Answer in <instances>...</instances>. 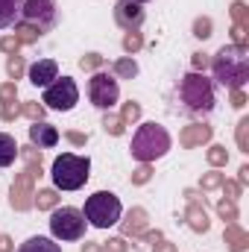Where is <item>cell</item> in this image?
Segmentation results:
<instances>
[{
    "label": "cell",
    "instance_id": "cell-34",
    "mask_svg": "<svg viewBox=\"0 0 249 252\" xmlns=\"http://www.w3.org/2000/svg\"><path fill=\"white\" fill-rule=\"evenodd\" d=\"M138 118H141V106H138V103H132V100H129V103H124L121 121H124V124H135Z\"/></svg>",
    "mask_w": 249,
    "mask_h": 252
},
{
    "label": "cell",
    "instance_id": "cell-28",
    "mask_svg": "<svg viewBox=\"0 0 249 252\" xmlns=\"http://www.w3.org/2000/svg\"><path fill=\"white\" fill-rule=\"evenodd\" d=\"M217 214H220L223 220L235 223V220H238V205H235V199H220V202H217Z\"/></svg>",
    "mask_w": 249,
    "mask_h": 252
},
{
    "label": "cell",
    "instance_id": "cell-21",
    "mask_svg": "<svg viewBox=\"0 0 249 252\" xmlns=\"http://www.w3.org/2000/svg\"><path fill=\"white\" fill-rule=\"evenodd\" d=\"M15 156H18V144H15V138L6 135V132H0V167H9V164L15 161Z\"/></svg>",
    "mask_w": 249,
    "mask_h": 252
},
{
    "label": "cell",
    "instance_id": "cell-47",
    "mask_svg": "<svg viewBox=\"0 0 249 252\" xmlns=\"http://www.w3.org/2000/svg\"><path fill=\"white\" fill-rule=\"evenodd\" d=\"M153 252H176V247H173V244H167V241H156Z\"/></svg>",
    "mask_w": 249,
    "mask_h": 252
},
{
    "label": "cell",
    "instance_id": "cell-45",
    "mask_svg": "<svg viewBox=\"0 0 249 252\" xmlns=\"http://www.w3.org/2000/svg\"><path fill=\"white\" fill-rule=\"evenodd\" d=\"M232 106H235V109H244V106H247V94H244V88L232 91Z\"/></svg>",
    "mask_w": 249,
    "mask_h": 252
},
{
    "label": "cell",
    "instance_id": "cell-42",
    "mask_svg": "<svg viewBox=\"0 0 249 252\" xmlns=\"http://www.w3.org/2000/svg\"><path fill=\"white\" fill-rule=\"evenodd\" d=\"M103 250L106 252H129V244H126L124 238H112L109 244H103Z\"/></svg>",
    "mask_w": 249,
    "mask_h": 252
},
{
    "label": "cell",
    "instance_id": "cell-44",
    "mask_svg": "<svg viewBox=\"0 0 249 252\" xmlns=\"http://www.w3.org/2000/svg\"><path fill=\"white\" fill-rule=\"evenodd\" d=\"M64 138H67V141H70L73 147H85V141H88V138H85L82 132H73V129H70V132H64Z\"/></svg>",
    "mask_w": 249,
    "mask_h": 252
},
{
    "label": "cell",
    "instance_id": "cell-32",
    "mask_svg": "<svg viewBox=\"0 0 249 252\" xmlns=\"http://www.w3.org/2000/svg\"><path fill=\"white\" fill-rule=\"evenodd\" d=\"M18 156H21L27 164H41V150L32 147V144H30V147H18Z\"/></svg>",
    "mask_w": 249,
    "mask_h": 252
},
{
    "label": "cell",
    "instance_id": "cell-50",
    "mask_svg": "<svg viewBox=\"0 0 249 252\" xmlns=\"http://www.w3.org/2000/svg\"><path fill=\"white\" fill-rule=\"evenodd\" d=\"M249 182V164H244L241 167V176H238V185H247Z\"/></svg>",
    "mask_w": 249,
    "mask_h": 252
},
{
    "label": "cell",
    "instance_id": "cell-4",
    "mask_svg": "<svg viewBox=\"0 0 249 252\" xmlns=\"http://www.w3.org/2000/svg\"><path fill=\"white\" fill-rule=\"evenodd\" d=\"M129 150H132V156H135L141 164H150V161L161 158V156L170 150V135H167V129L161 124H144L135 132Z\"/></svg>",
    "mask_w": 249,
    "mask_h": 252
},
{
    "label": "cell",
    "instance_id": "cell-39",
    "mask_svg": "<svg viewBox=\"0 0 249 252\" xmlns=\"http://www.w3.org/2000/svg\"><path fill=\"white\" fill-rule=\"evenodd\" d=\"M100 64H103V56H100V53H88V56L79 59V67H82V70H97Z\"/></svg>",
    "mask_w": 249,
    "mask_h": 252
},
{
    "label": "cell",
    "instance_id": "cell-37",
    "mask_svg": "<svg viewBox=\"0 0 249 252\" xmlns=\"http://www.w3.org/2000/svg\"><path fill=\"white\" fill-rule=\"evenodd\" d=\"M18 115H21V106H18V103H6V106H0V121H3V124H12Z\"/></svg>",
    "mask_w": 249,
    "mask_h": 252
},
{
    "label": "cell",
    "instance_id": "cell-43",
    "mask_svg": "<svg viewBox=\"0 0 249 252\" xmlns=\"http://www.w3.org/2000/svg\"><path fill=\"white\" fill-rule=\"evenodd\" d=\"M220 188L229 193L226 199H238V196H241V185H238V182H232V179H223V185H220Z\"/></svg>",
    "mask_w": 249,
    "mask_h": 252
},
{
    "label": "cell",
    "instance_id": "cell-46",
    "mask_svg": "<svg viewBox=\"0 0 249 252\" xmlns=\"http://www.w3.org/2000/svg\"><path fill=\"white\" fill-rule=\"evenodd\" d=\"M205 64H208L205 53H193V70H205Z\"/></svg>",
    "mask_w": 249,
    "mask_h": 252
},
{
    "label": "cell",
    "instance_id": "cell-9",
    "mask_svg": "<svg viewBox=\"0 0 249 252\" xmlns=\"http://www.w3.org/2000/svg\"><path fill=\"white\" fill-rule=\"evenodd\" d=\"M79 100V88L70 76H62V79H53L47 88H44V106L47 109H56V112H70Z\"/></svg>",
    "mask_w": 249,
    "mask_h": 252
},
{
    "label": "cell",
    "instance_id": "cell-22",
    "mask_svg": "<svg viewBox=\"0 0 249 252\" xmlns=\"http://www.w3.org/2000/svg\"><path fill=\"white\" fill-rule=\"evenodd\" d=\"M32 205H38V211L56 208V205H59V193H56V188H44V190H38V193L32 196Z\"/></svg>",
    "mask_w": 249,
    "mask_h": 252
},
{
    "label": "cell",
    "instance_id": "cell-36",
    "mask_svg": "<svg viewBox=\"0 0 249 252\" xmlns=\"http://www.w3.org/2000/svg\"><path fill=\"white\" fill-rule=\"evenodd\" d=\"M193 35L196 38H208L211 35V18H196L193 21Z\"/></svg>",
    "mask_w": 249,
    "mask_h": 252
},
{
    "label": "cell",
    "instance_id": "cell-40",
    "mask_svg": "<svg viewBox=\"0 0 249 252\" xmlns=\"http://www.w3.org/2000/svg\"><path fill=\"white\" fill-rule=\"evenodd\" d=\"M18 47H21V41H18L15 35H6V38H0V50H3V53L15 56V53H18Z\"/></svg>",
    "mask_w": 249,
    "mask_h": 252
},
{
    "label": "cell",
    "instance_id": "cell-48",
    "mask_svg": "<svg viewBox=\"0 0 249 252\" xmlns=\"http://www.w3.org/2000/svg\"><path fill=\"white\" fill-rule=\"evenodd\" d=\"M141 241H150V244H156V241H161V232L156 229V232H141Z\"/></svg>",
    "mask_w": 249,
    "mask_h": 252
},
{
    "label": "cell",
    "instance_id": "cell-5",
    "mask_svg": "<svg viewBox=\"0 0 249 252\" xmlns=\"http://www.w3.org/2000/svg\"><path fill=\"white\" fill-rule=\"evenodd\" d=\"M85 220L91 223V226H97V229H109V226H115L118 220H121V214H124V208H121V199L112 193V190H97V193H91L88 199H85Z\"/></svg>",
    "mask_w": 249,
    "mask_h": 252
},
{
    "label": "cell",
    "instance_id": "cell-14",
    "mask_svg": "<svg viewBox=\"0 0 249 252\" xmlns=\"http://www.w3.org/2000/svg\"><path fill=\"white\" fill-rule=\"evenodd\" d=\"M211 135H214V129L205 124H190L182 129V135H179V144L190 150V147H202V144H208L211 141Z\"/></svg>",
    "mask_w": 249,
    "mask_h": 252
},
{
    "label": "cell",
    "instance_id": "cell-8",
    "mask_svg": "<svg viewBox=\"0 0 249 252\" xmlns=\"http://www.w3.org/2000/svg\"><path fill=\"white\" fill-rule=\"evenodd\" d=\"M88 97H91V103H94L97 109L112 112V106L121 100L118 79H115V76H109V73H103V70H97V73L88 79Z\"/></svg>",
    "mask_w": 249,
    "mask_h": 252
},
{
    "label": "cell",
    "instance_id": "cell-12",
    "mask_svg": "<svg viewBox=\"0 0 249 252\" xmlns=\"http://www.w3.org/2000/svg\"><path fill=\"white\" fill-rule=\"evenodd\" d=\"M30 144L38 147V150H50L59 144V129L53 124H44V121H32L30 126Z\"/></svg>",
    "mask_w": 249,
    "mask_h": 252
},
{
    "label": "cell",
    "instance_id": "cell-19",
    "mask_svg": "<svg viewBox=\"0 0 249 252\" xmlns=\"http://www.w3.org/2000/svg\"><path fill=\"white\" fill-rule=\"evenodd\" d=\"M18 252H62V247L50 238H30L18 247Z\"/></svg>",
    "mask_w": 249,
    "mask_h": 252
},
{
    "label": "cell",
    "instance_id": "cell-33",
    "mask_svg": "<svg viewBox=\"0 0 249 252\" xmlns=\"http://www.w3.org/2000/svg\"><path fill=\"white\" fill-rule=\"evenodd\" d=\"M238 147L241 153H249V118H241L238 124Z\"/></svg>",
    "mask_w": 249,
    "mask_h": 252
},
{
    "label": "cell",
    "instance_id": "cell-26",
    "mask_svg": "<svg viewBox=\"0 0 249 252\" xmlns=\"http://www.w3.org/2000/svg\"><path fill=\"white\" fill-rule=\"evenodd\" d=\"M24 70H27L24 56H18V53H15V56H9V59H6V73H9V79H12V82H15V79H21V76H24Z\"/></svg>",
    "mask_w": 249,
    "mask_h": 252
},
{
    "label": "cell",
    "instance_id": "cell-18",
    "mask_svg": "<svg viewBox=\"0 0 249 252\" xmlns=\"http://www.w3.org/2000/svg\"><path fill=\"white\" fill-rule=\"evenodd\" d=\"M21 6H24V0H0V30L12 27L21 18Z\"/></svg>",
    "mask_w": 249,
    "mask_h": 252
},
{
    "label": "cell",
    "instance_id": "cell-1",
    "mask_svg": "<svg viewBox=\"0 0 249 252\" xmlns=\"http://www.w3.org/2000/svg\"><path fill=\"white\" fill-rule=\"evenodd\" d=\"M211 70H214V79L229 88V91H238L244 88L249 79V56L247 47H235V44H226L217 50V56L211 59Z\"/></svg>",
    "mask_w": 249,
    "mask_h": 252
},
{
    "label": "cell",
    "instance_id": "cell-35",
    "mask_svg": "<svg viewBox=\"0 0 249 252\" xmlns=\"http://www.w3.org/2000/svg\"><path fill=\"white\" fill-rule=\"evenodd\" d=\"M153 179V167L150 164H141L138 170H132V185H147Z\"/></svg>",
    "mask_w": 249,
    "mask_h": 252
},
{
    "label": "cell",
    "instance_id": "cell-3",
    "mask_svg": "<svg viewBox=\"0 0 249 252\" xmlns=\"http://www.w3.org/2000/svg\"><path fill=\"white\" fill-rule=\"evenodd\" d=\"M179 97H182L185 109L193 112V115H208V112L214 109V85H211V79H208L205 73H199V70H190V73L182 76V82H179Z\"/></svg>",
    "mask_w": 249,
    "mask_h": 252
},
{
    "label": "cell",
    "instance_id": "cell-52",
    "mask_svg": "<svg viewBox=\"0 0 249 252\" xmlns=\"http://www.w3.org/2000/svg\"><path fill=\"white\" fill-rule=\"evenodd\" d=\"M135 3H147V0H135Z\"/></svg>",
    "mask_w": 249,
    "mask_h": 252
},
{
    "label": "cell",
    "instance_id": "cell-16",
    "mask_svg": "<svg viewBox=\"0 0 249 252\" xmlns=\"http://www.w3.org/2000/svg\"><path fill=\"white\" fill-rule=\"evenodd\" d=\"M126 238H141V232H147V211L144 208H132L126 214V220L121 223Z\"/></svg>",
    "mask_w": 249,
    "mask_h": 252
},
{
    "label": "cell",
    "instance_id": "cell-29",
    "mask_svg": "<svg viewBox=\"0 0 249 252\" xmlns=\"http://www.w3.org/2000/svg\"><path fill=\"white\" fill-rule=\"evenodd\" d=\"M223 179H226V173H220V170H208L205 176H202V182H199V188L202 190H214L223 185Z\"/></svg>",
    "mask_w": 249,
    "mask_h": 252
},
{
    "label": "cell",
    "instance_id": "cell-11",
    "mask_svg": "<svg viewBox=\"0 0 249 252\" xmlns=\"http://www.w3.org/2000/svg\"><path fill=\"white\" fill-rule=\"evenodd\" d=\"M115 21L124 27L126 32H129V30H138V27L144 24V9H141V3H135V0H121V3L115 6Z\"/></svg>",
    "mask_w": 249,
    "mask_h": 252
},
{
    "label": "cell",
    "instance_id": "cell-51",
    "mask_svg": "<svg viewBox=\"0 0 249 252\" xmlns=\"http://www.w3.org/2000/svg\"><path fill=\"white\" fill-rule=\"evenodd\" d=\"M82 252H106V250H103V244H85Z\"/></svg>",
    "mask_w": 249,
    "mask_h": 252
},
{
    "label": "cell",
    "instance_id": "cell-23",
    "mask_svg": "<svg viewBox=\"0 0 249 252\" xmlns=\"http://www.w3.org/2000/svg\"><path fill=\"white\" fill-rule=\"evenodd\" d=\"M112 70L121 76V79H132V76H138V64L132 56H126V59H118V62L112 64Z\"/></svg>",
    "mask_w": 249,
    "mask_h": 252
},
{
    "label": "cell",
    "instance_id": "cell-49",
    "mask_svg": "<svg viewBox=\"0 0 249 252\" xmlns=\"http://www.w3.org/2000/svg\"><path fill=\"white\" fill-rule=\"evenodd\" d=\"M0 252H15V247H12V238H3V235H0Z\"/></svg>",
    "mask_w": 249,
    "mask_h": 252
},
{
    "label": "cell",
    "instance_id": "cell-6",
    "mask_svg": "<svg viewBox=\"0 0 249 252\" xmlns=\"http://www.w3.org/2000/svg\"><path fill=\"white\" fill-rule=\"evenodd\" d=\"M85 214L79 211V208H70V205H64V208H56L53 211V217H50V232H53V238L56 241H79L82 235H85Z\"/></svg>",
    "mask_w": 249,
    "mask_h": 252
},
{
    "label": "cell",
    "instance_id": "cell-25",
    "mask_svg": "<svg viewBox=\"0 0 249 252\" xmlns=\"http://www.w3.org/2000/svg\"><path fill=\"white\" fill-rule=\"evenodd\" d=\"M232 21H235V27H241V30H249V6L244 3V0L232 3Z\"/></svg>",
    "mask_w": 249,
    "mask_h": 252
},
{
    "label": "cell",
    "instance_id": "cell-17",
    "mask_svg": "<svg viewBox=\"0 0 249 252\" xmlns=\"http://www.w3.org/2000/svg\"><path fill=\"white\" fill-rule=\"evenodd\" d=\"M223 241H226L229 252H247V250H249V235L244 232V229H238L235 223H229V226H226V232H223Z\"/></svg>",
    "mask_w": 249,
    "mask_h": 252
},
{
    "label": "cell",
    "instance_id": "cell-10",
    "mask_svg": "<svg viewBox=\"0 0 249 252\" xmlns=\"http://www.w3.org/2000/svg\"><path fill=\"white\" fill-rule=\"evenodd\" d=\"M18 21L32 24V27H38L44 32V30H50L56 24V3L53 0H24Z\"/></svg>",
    "mask_w": 249,
    "mask_h": 252
},
{
    "label": "cell",
    "instance_id": "cell-31",
    "mask_svg": "<svg viewBox=\"0 0 249 252\" xmlns=\"http://www.w3.org/2000/svg\"><path fill=\"white\" fill-rule=\"evenodd\" d=\"M21 115L30 118V121H44V106L35 103V100H32V103H24V106H21Z\"/></svg>",
    "mask_w": 249,
    "mask_h": 252
},
{
    "label": "cell",
    "instance_id": "cell-38",
    "mask_svg": "<svg viewBox=\"0 0 249 252\" xmlns=\"http://www.w3.org/2000/svg\"><path fill=\"white\" fill-rule=\"evenodd\" d=\"M15 97H18V85H15V82H6V85H0V106H6V103H15Z\"/></svg>",
    "mask_w": 249,
    "mask_h": 252
},
{
    "label": "cell",
    "instance_id": "cell-2",
    "mask_svg": "<svg viewBox=\"0 0 249 252\" xmlns=\"http://www.w3.org/2000/svg\"><path fill=\"white\" fill-rule=\"evenodd\" d=\"M91 170V161L88 156H73V153H62L53 158V167H50V176H53V185L59 190H79L88 182V173Z\"/></svg>",
    "mask_w": 249,
    "mask_h": 252
},
{
    "label": "cell",
    "instance_id": "cell-41",
    "mask_svg": "<svg viewBox=\"0 0 249 252\" xmlns=\"http://www.w3.org/2000/svg\"><path fill=\"white\" fill-rule=\"evenodd\" d=\"M232 41H235V47H247V44H249V30L232 27Z\"/></svg>",
    "mask_w": 249,
    "mask_h": 252
},
{
    "label": "cell",
    "instance_id": "cell-24",
    "mask_svg": "<svg viewBox=\"0 0 249 252\" xmlns=\"http://www.w3.org/2000/svg\"><path fill=\"white\" fill-rule=\"evenodd\" d=\"M205 158H208V164H211V167H226V164H229V153H226V147H220V144L208 147Z\"/></svg>",
    "mask_w": 249,
    "mask_h": 252
},
{
    "label": "cell",
    "instance_id": "cell-27",
    "mask_svg": "<svg viewBox=\"0 0 249 252\" xmlns=\"http://www.w3.org/2000/svg\"><path fill=\"white\" fill-rule=\"evenodd\" d=\"M103 129H106L109 135H124V132H126V124L121 121V115H112V112H106V118H103Z\"/></svg>",
    "mask_w": 249,
    "mask_h": 252
},
{
    "label": "cell",
    "instance_id": "cell-30",
    "mask_svg": "<svg viewBox=\"0 0 249 252\" xmlns=\"http://www.w3.org/2000/svg\"><path fill=\"white\" fill-rule=\"evenodd\" d=\"M141 47H144L141 32H138V30H129V32L124 35V50H126V53H138Z\"/></svg>",
    "mask_w": 249,
    "mask_h": 252
},
{
    "label": "cell",
    "instance_id": "cell-15",
    "mask_svg": "<svg viewBox=\"0 0 249 252\" xmlns=\"http://www.w3.org/2000/svg\"><path fill=\"white\" fill-rule=\"evenodd\" d=\"M185 220L193 232H208L211 220H208V214H205V199H202V202H187Z\"/></svg>",
    "mask_w": 249,
    "mask_h": 252
},
{
    "label": "cell",
    "instance_id": "cell-20",
    "mask_svg": "<svg viewBox=\"0 0 249 252\" xmlns=\"http://www.w3.org/2000/svg\"><path fill=\"white\" fill-rule=\"evenodd\" d=\"M41 35H44V32H41L38 27H32V24H24V21H15V38H18L21 44H35Z\"/></svg>",
    "mask_w": 249,
    "mask_h": 252
},
{
    "label": "cell",
    "instance_id": "cell-7",
    "mask_svg": "<svg viewBox=\"0 0 249 252\" xmlns=\"http://www.w3.org/2000/svg\"><path fill=\"white\" fill-rule=\"evenodd\" d=\"M41 176V164H27L24 173L15 176L12 190H9V202L15 211H30L32 208V196H35V179Z\"/></svg>",
    "mask_w": 249,
    "mask_h": 252
},
{
    "label": "cell",
    "instance_id": "cell-13",
    "mask_svg": "<svg viewBox=\"0 0 249 252\" xmlns=\"http://www.w3.org/2000/svg\"><path fill=\"white\" fill-rule=\"evenodd\" d=\"M30 82L32 85H38V88H47L53 79H59V64L53 62V59H41V62H35L30 70Z\"/></svg>",
    "mask_w": 249,
    "mask_h": 252
}]
</instances>
